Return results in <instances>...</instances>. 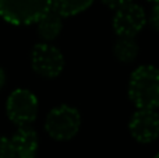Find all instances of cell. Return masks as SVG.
<instances>
[{"mask_svg":"<svg viewBox=\"0 0 159 158\" xmlns=\"http://www.w3.org/2000/svg\"><path fill=\"white\" fill-rule=\"evenodd\" d=\"M129 98L137 109H157L159 106V69L141 64L129 80Z\"/></svg>","mask_w":159,"mask_h":158,"instance_id":"cell-1","label":"cell"},{"mask_svg":"<svg viewBox=\"0 0 159 158\" xmlns=\"http://www.w3.org/2000/svg\"><path fill=\"white\" fill-rule=\"evenodd\" d=\"M52 8V0H0V17L11 25L36 24Z\"/></svg>","mask_w":159,"mask_h":158,"instance_id":"cell-2","label":"cell"},{"mask_svg":"<svg viewBox=\"0 0 159 158\" xmlns=\"http://www.w3.org/2000/svg\"><path fill=\"white\" fill-rule=\"evenodd\" d=\"M81 128V114L71 105H59L50 109L45 119V132L56 142H67L77 136Z\"/></svg>","mask_w":159,"mask_h":158,"instance_id":"cell-3","label":"cell"},{"mask_svg":"<svg viewBox=\"0 0 159 158\" xmlns=\"http://www.w3.org/2000/svg\"><path fill=\"white\" fill-rule=\"evenodd\" d=\"M39 102L36 95L27 88H17L7 97L6 114L17 126H27L38 116Z\"/></svg>","mask_w":159,"mask_h":158,"instance_id":"cell-4","label":"cell"},{"mask_svg":"<svg viewBox=\"0 0 159 158\" xmlns=\"http://www.w3.org/2000/svg\"><path fill=\"white\" fill-rule=\"evenodd\" d=\"M31 66L43 78H56L64 69V56L59 48L49 42H41L31 52Z\"/></svg>","mask_w":159,"mask_h":158,"instance_id":"cell-5","label":"cell"},{"mask_svg":"<svg viewBox=\"0 0 159 158\" xmlns=\"http://www.w3.org/2000/svg\"><path fill=\"white\" fill-rule=\"evenodd\" d=\"M147 24V13L137 3H129L115 10L112 18L113 31L119 36H135Z\"/></svg>","mask_w":159,"mask_h":158,"instance_id":"cell-6","label":"cell"},{"mask_svg":"<svg viewBox=\"0 0 159 158\" xmlns=\"http://www.w3.org/2000/svg\"><path fill=\"white\" fill-rule=\"evenodd\" d=\"M129 132L137 143L148 144L159 137V115L157 109H137L129 120Z\"/></svg>","mask_w":159,"mask_h":158,"instance_id":"cell-7","label":"cell"},{"mask_svg":"<svg viewBox=\"0 0 159 158\" xmlns=\"http://www.w3.org/2000/svg\"><path fill=\"white\" fill-rule=\"evenodd\" d=\"M11 144L16 151V157L34 158L39 147V137L34 129L28 126H20V129L11 136Z\"/></svg>","mask_w":159,"mask_h":158,"instance_id":"cell-8","label":"cell"},{"mask_svg":"<svg viewBox=\"0 0 159 158\" xmlns=\"http://www.w3.org/2000/svg\"><path fill=\"white\" fill-rule=\"evenodd\" d=\"M36 28L39 36L45 42H50L60 35L63 30V17L52 7L36 21Z\"/></svg>","mask_w":159,"mask_h":158,"instance_id":"cell-9","label":"cell"},{"mask_svg":"<svg viewBox=\"0 0 159 158\" xmlns=\"http://www.w3.org/2000/svg\"><path fill=\"white\" fill-rule=\"evenodd\" d=\"M140 46L134 36H119L113 44V56L121 63H131L137 59Z\"/></svg>","mask_w":159,"mask_h":158,"instance_id":"cell-10","label":"cell"},{"mask_svg":"<svg viewBox=\"0 0 159 158\" xmlns=\"http://www.w3.org/2000/svg\"><path fill=\"white\" fill-rule=\"evenodd\" d=\"M95 0H52V7L61 17H73L88 10Z\"/></svg>","mask_w":159,"mask_h":158,"instance_id":"cell-11","label":"cell"},{"mask_svg":"<svg viewBox=\"0 0 159 158\" xmlns=\"http://www.w3.org/2000/svg\"><path fill=\"white\" fill-rule=\"evenodd\" d=\"M0 158H16L11 140L4 136H0Z\"/></svg>","mask_w":159,"mask_h":158,"instance_id":"cell-12","label":"cell"},{"mask_svg":"<svg viewBox=\"0 0 159 158\" xmlns=\"http://www.w3.org/2000/svg\"><path fill=\"white\" fill-rule=\"evenodd\" d=\"M102 2H103V4H106L109 8H112V10H117V8L131 3L133 0H102Z\"/></svg>","mask_w":159,"mask_h":158,"instance_id":"cell-13","label":"cell"},{"mask_svg":"<svg viewBox=\"0 0 159 158\" xmlns=\"http://www.w3.org/2000/svg\"><path fill=\"white\" fill-rule=\"evenodd\" d=\"M151 24L155 30L159 31V2H155L151 10Z\"/></svg>","mask_w":159,"mask_h":158,"instance_id":"cell-14","label":"cell"},{"mask_svg":"<svg viewBox=\"0 0 159 158\" xmlns=\"http://www.w3.org/2000/svg\"><path fill=\"white\" fill-rule=\"evenodd\" d=\"M6 81H7V74H6L4 69H3V67H0V90L6 86Z\"/></svg>","mask_w":159,"mask_h":158,"instance_id":"cell-15","label":"cell"},{"mask_svg":"<svg viewBox=\"0 0 159 158\" xmlns=\"http://www.w3.org/2000/svg\"><path fill=\"white\" fill-rule=\"evenodd\" d=\"M154 158H159V153L157 154V156H154Z\"/></svg>","mask_w":159,"mask_h":158,"instance_id":"cell-16","label":"cell"},{"mask_svg":"<svg viewBox=\"0 0 159 158\" xmlns=\"http://www.w3.org/2000/svg\"><path fill=\"white\" fill-rule=\"evenodd\" d=\"M148 2H154L155 3V2H159V0H148Z\"/></svg>","mask_w":159,"mask_h":158,"instance_id":"cell-17","label":"cell"},{"mask_svg":"<svg viewBox=\"0 0 159 158\" xmlns=\"http://www.w3.org/2000/svg\"><path fill=\"white\" fill-rule=\"evenodd\" d=\"M157 109H158V115H159V106H158V108H157Z\"/></svg>","mask_w":159,"mask_h":158,"instance_id":"cell-18","label":"cell"},{"mask_svg":"<svg viewBox=\"0 0 159 158\" xmlns=\"http://www.w3.org/2000/svg\"><path fill=\"white\" fill-rule=\"evenodd\" d=\"M16 158H21V157H16Z\"/></svg>","mask_w":159,"mask_h":158,"instance_id":"cell-19","label":"cell"}]
</instances>
